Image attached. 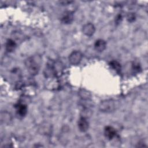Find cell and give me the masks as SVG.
Returning a JSON list of instances; mask_svg holds the SVG:
<instances>
[{"label":"cell","mask_w":148,"mask_h":148,"mask_svg":"<svg viewBox=\"0 0 148 148\" xmlns=\"http://www.w3.org/2000/svg\"><path fill=\"white\" fill-rule=\"evenodd\" d=\"M42 63L41 56L35 54L28 57L24 62L25 66L28 72L32 76L38 75Z\"/></svg>","instance_id":"cell-1"},{"label":"cell","mask_w":148,"mask_h":148,"mask_svg":"<svg viewBox=\"0 0 148 148\" xmlns=\"http://www.w3.org/2000/svg\"><path fill=\"white\" fill-rule=\"evenodd\" d=\"M116 105L115 102L112 99H106L102 101L99 105V110L105 113H110L115 110Z\"/></svg>","instance_id":"cell-2"},{"label":"cell","mask_w":148,"mask_h":148,"mask_svg":"<svg viewBox=\"0 0 148 148\" xmlns=\"http://www.w3.org/2000/svg\"><path fill=\"white\" fill-rule=\"evenodd\" d=\"M83 58L82 53L78 50L72 51L69 56L68 60L71 64L73 65H78L82 61Z\"/></svg>","instance_id":"cell-3"},{"label":"cell","mask_w":148,"mask_h":148,"mask_svg":"<svg viewBox=\"0 0 148 148\" xmlns=\"http://www.w3.org/2000/svg\"><path fill=\"white\" fill-rule=\"evenodd\" d=\"M95 31V27L94 25L91 23H88L85 24L82 27L83 33L87 36H92L94 34Z\"/></svg>","instance_id":"cell-4"},{"label":"cell","mask_w":148,"mask_h":148,"mask_svg":"<svg viewBox=\"0 0 148 148\" xmlns=\"http://www.w3.org/2000/svg\"><path fill=\"white\" fill-rule=\"evenodd\" d=\"M14 107L16 110V113L19 116L24 117L27 114L28 108L26 104L21 102H18L15 105Z\"/></svg>","instance_id":"cell-5"},{"label":"cell","mask_w":148,"mask_h":148,"mask_svg":"<svg viewBox=\"0 0 148 148\" xmlns=\"http://www.w3.org/2000/svg\"><path fill=\"white\" fill-rule=\"evenodd\" d=\"M73 19L74 17L73 12L71 11H66L62 14L61 17V21L64 24H69L72 23Z\"/></svg>","instance_id":"cell-6"},{"label":"cell","mask_w":148,"mask_h":148,"mask_svg":"<svg viewBox=\"0 0 148 148\" xmlns=\"http://www.w3.org/2000/svg\"><path fill=\"white\" fill-rule=\"evenodd\" d=\"M78 128L80 131L84 132L87 131L89 128V123L87 120V118L81 116L77 122Z\"/></svg>","instance_id":"cell-7"},{"label":"cell","mask_w":148,"mask_h":148,"mask_svg":"<svg viewBox=\"0 0 148 148\" xmlns=\"http://www.w3.org/2000/svg\"><path fill=\"white\" fill-rule=\"evenodd\" d=\"M105 136L109 140H112L116 135V130L111 126H106L104 129Z\"/></svg>","instance_id":"cell-8"},{"label":"cell","mask_w":148,"mask_h":148,"mask_svg":"<svg viewBox=\"0 0 148 148\" xmlns=\"http://www.w3.org/2000/svg\"><path fill=\"white\" fill-rule=\"evenodd\" d=\"M106 47V42L101 39H98L94 43V48L98 52H102Z\"/></svg>","instance_id":"cell-9"},{"label":"cell","mask_w":148,"mask_h":148,"mask_svg":"<svg viewBox=\"0 0 148 148\" xmlns=\"http://www.w3.org/2000/svg\"><path fill=\"white\" fill-rule=\"evenodd\" d=\"M17 46L16 42L12 39H8L5 43V49L8 52H12L13 51Z\"/></svg>","instance_id":"cell-10"},{"label":"cell","mask_w":148,"mask_h":148,"mask_svg":"<svg viewBox=\"0 0 148 148\" xmlns=\"http://www.w3.org/2000/svg\"><path fill=\"white\" fill-rule=\"evenodd\" d=\"M1 120L2 123L8 124L12 120L11 114L8 112H2L1 114Z\"/></svg>","instance_id":"cell-11"},{"label":"cell","mask_w":148,"mask_h":148,"mask_svg":"<svg viewBox=\"0 0 148 148\" xmlns=\"http://www.w3.org/2000/svg\"><path fill=\"white\" fill-rule=\"evenodd\" d=\"M109 65L117 73H120L121 69V64L116 60H113L109 62Z\"/></svg>","instance_id":"cell-12"},{"label":"cell","mask_w":148,"mask_h":148,"mask_svg":"<svg viewBox=\"0 0 148 148\" xmlns=\"http://www.w3.org/2000/svg\"><path fill=\"white\" fill-rule=\"evenodd\" d=\"M79 95L83 100H88L91 96L90 93L85 89H80L79 91Z\"/></svg>","instance_id":"cell-13"},{"label":"cell","mask_w":148,"mask_h":148,"mask_svg":"<svg viewBox=\"0 0 148 148\" xmlns=\"http://www.w3.org/2000/svg\"><path fill=\"white\" fill-rule=\"evenodd\" d=\"M132 69L134 73H138L140 70V66L138 62H134L132 65Z\"/></svg>","instance_id":"cell-14"},{"label":"cell","mask_w":148,"mask_h":148,"mask_svg":"<svg viewBox=\"0 0 148 148\" xmlns=\"http://www.w3.org/2000/svg\"><path fill=\"white\" fill-rule=\"evenodd\" d=\"M135 18H136V17L134 13H128V14L127 16V20H128V21H129L130 23L134 21L135 20Z\"/></svg>","instance_id":"cell-15"},{"label":"cell","mask_w":148,"mask_h":148,"mask_svg":"<svg viewBox=\"0 0 148 148\" xmlns=\"http://www.w3.org/2000/svg\"><path fill=\"white\" fill-rule=\"evenodd\" d=\"M122 19H123L122 15L121 14H119L117 15V16L115 18V23L117 24H120L121 22Z\"/></svg>","instance_id":"cell-16"},{"label":"cell","mask_w":148,"mask_h":148,"mask_svg":"<svg viewBox=\"0 0 148 148\" xmlns=\"http://www.w3.org/2000/svg\"><path fill=\"white\" fill-rule=\"evenodd\" d=\"M72 1H60V3L62 4L63 5H66L68 4H70L71 3H72Z\"/></svg>","instance_id":"cell-17"}]
</instances>
